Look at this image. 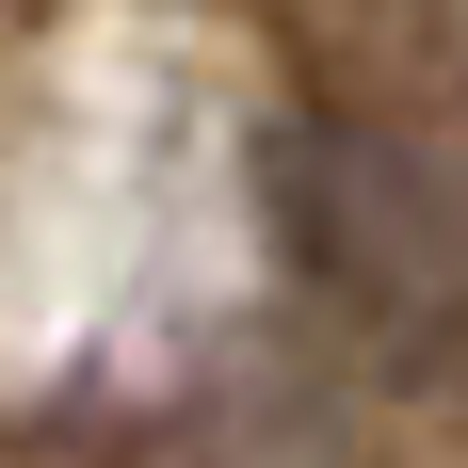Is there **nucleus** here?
<instances>
[{
  "label": "nucleus",
  "instance_id": "f257e3e1",
  "mask_svg": "<svg viewBox=\"0 0 468 468\" xmlns=\"http://www.w3.org/2000/svg\"><path fill=\"white\" fill-rule=\"evenodd\" d=\"M291 259L388 372H436L468 339V227L436 194V162L388 145L372 113H307V145H291Z\"/></svg>",
  "mask_w": 468,
  "mask_h": 468
}]
</instances>
